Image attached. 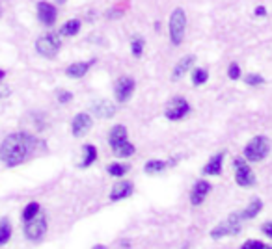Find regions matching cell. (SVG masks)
<instances>
[{
	"label": "cell",
	"instance_id": "cell-6",
	"mask_svg": "<svg viewBox=\"0 0 272 249\" xmlns=\"http://www.w3.org/2000/svg\"><path fill=\"white\" fill-rule=\"evenodd\" d=\"M246 158H235L233 160V168H235V183L242 188H250L255 184V175L252 168L246 164Z\"/></svg>",
	"mask_w": 272,
	"mask_h": 249
},
{
	"label": "cell",
	"instance_id": "cell-2",
	"mask_svg": "<svg viewBox=\"0 0 272 249\" xmlns=\"http://www.w3.org/2000/svg\"><path fill=\"white\" fill-rule=\"evenodd\" d=\"M270 152V140L266 136H255L244 145V158L248 162H261Z\"/></svg>",
	"mask_w": 272,
	"mask_h": 249
},
{
	"label": "cell",
	"instance_id": "cell-19",
	"mask_svg": "<svg viewBox=\"0 0 272 249\" xmlns=\"http://www.w3.org/2000/svg\"><path fill=\"white\" fill-rule=\"evenodd\" d=\"M79 30H81V21H79V19H69L65 25H62V28H60L58 34L63 37H69V36H77Z\"/></svg>",
	"mask_w": 272,
	"mask_h": 249
},
{
	"label": "cell",
	"instance_id": "cell-11",
	"mask_svg": "<svg viewBox=\"0 0 272 249\" xmlns=\"http://www.w3.org/2000/svg\"><path fill=\"white\" fill-rule=\"evenodd\" d=\"M209 192H211V184L207 183V181H198V183L194 184V188H192V192H190V203L194 207L201 205L205 201V197L209 195Z\"/></svg>",
	"mask_w": 272,
	"mask_h": 249
},
{
	"label": "cell",
	"instance_id": "cell-8",
	"mask_svg": "<svg viewBox=\"0 0 272 249\" xmlns=\"http://www.w3.org/2000/svg\"><path fill=\"white\" fill-rule=\"evenodd\" d=\"M134 80L130 78V76H127V74H123V76H119L118 82H116V86H114V95H116V101L118 103H127L129 101V97L132 95V92H134Z\"/></svg>",
	"mask_w": 272,
	"mask_h": 249
},
{
	"label": "cell",
	"instance_id": "cell-10",
	"mask_svg": "<svg viewBox=\"0 0 272 249\" xmlns=\"http://www.w3.org/2000/svg\"><path fill=\"white\" fill-rule=\"evenodd\" d=\"M93 125V119L88 114H84V112H81V114H77V116L73 117V123H71V132H73V136H77V138H82L84 134L92 128Z\"/></svg>",
	"mask_w": 272,
	"mask_h": 249
},
{
	"label": "cell",
	"instance_id": "cell-18",
	"mask_svg": "<svg viewBox=\"0 0 272 249\" xmlns=\"http://www.w3.org/2000/svg\"><path fill=\"white\" fill-rule=\"evenodd\" d=\"M93 112H95V116L106 119V117H112L116 114V104H112L110 101H103V103L93 104Z\"/></svg>",
	"mask_w": 272,
	"mask_h": 249
},
{
	"label": "cell",
	"instance_id": "cell-28",
	"mask_svg": "<svg viewBox=\"0 0 272 249\" xmlns=\"http://www.w3.org/2000/svg\"><path fill=\"white\" fill-rule=\"evenodd\" d=\"M241 249H272V245H266L265 242H259V240H248L242 243Z\"/></svg>",
	"mask_w": 272,
	"mask_h": 249
},
{
	"label": "cell",
	"instance_id": "cell-20",
	"mask_svg": "<svg viewBox=\"0 0 272 249\" xmlns=\"http://www.w3.org/2000/svg\"><path fill=\"white\" fill-rule=\"evenodd\" d=\"M261 208H263V201H261V199H252V203H250V205H248V207L241 212L242 219H254L255 216L261 212Z\"/></svg>",
	"mask_w": 272,
	"mask_h": 249
},
{
	"label": "cell",
	"instance_id": "cell-29",
	"mask_svg": "<svg viewBox=\"0 0 272 249\" xmlns=\"http://www.w3.org/2000/svg\"><path fill=\"white\" fill-rule=\"evenodd\" d=\"M244 82H246L248 86H261V84H265V78L257 73H250L244 76Z\"/></svg>",
	"mask_w": 272,
	"mask_h": 249
},
{
	"label": "cell",
	"instance_id": "cell-31",
	"mask_svg": "<svg viewBox=\"0 0 272 249\" xmlns=\"http://www.w3.org/2000/svg\"><path fill=\"white\" fill-rule=\"evenodd\" d=\"M228 76L231 80H239L241 78V67L237 65V63H231V65L228 67Z\"/></svg>",
	"mask_w": 272,
	"mask_h": 249
},
{
	"label": "cell",
	"instance_id": "cell-23",
	"mask_svg": "<svg viewBox=\"0 0 272 249\" xmlns=\"http://www.w3.org/2000/svg\"><path fill=\"white\" fill-rule=\"evenodd\" d=\"M82 149H84V156H82L81 168H88L97 160V149H95V145H84Z\"/></svg>",
	"mask_w": 272,
	"mask_h": 249
},
{
	"label": "cell",
	"instance_id": "cell-7",
	"mask_svg": "<svg viewBox=\"0 0 272 249\" xmlns=\"http://www.w3.org/2000/svg\"><path fill=\"white\" fill-rule=\"evenodd\" d=\"M188 112H190V104H188V101L185 97H173L168 101L164 116L170 121H179L185 116H188Z\"/></svg>",
	"mask_w": 272,
	"mask_h": 249
},
{
	"label": "cell",
	"instance_id": "cell-25",
	"mask_svg": "<svg viewBox=\"0 0 272 249\" xmlns=\"http://www.w3.org/2000/svg\"><path fill=\"white\" fill-rule=\"evenodd\" d=\"M39 214V205L37 203H28L25 207V210H23V221H30V219H34Z\"/></svg>",
	"mask_w": 272,
	"mask_h": 249
},
{
	"label": "cell",
	"instance_id": "cell-26",
	"mask_svg": "<svg viewBox=\"0 0 272 249\" xmlns=\"http://www.w3.org/2000/svg\"><path fill=\"white\" fill-rule=\"evenodd\" d=\"M207 78H209V73H207L205 69H194V71H192V84L194 86L205 84Z\"/></svg>",
	"mask_w": 272,
	"mask_h": 249
},
{
	"label": "cell",
	"instance_id": "cell-37",
	"mask_svg": "<svg viewBox=\"0 0 272 249\" xmlns=\"http://www.w3.org/2000/svg\"><path fill=\"white\" fill-rule=\"evenodd\" d=\"M56 2H58V4H63V2H65V0H56Z\"/></svg>",
	"mask_w": 272,
	"mask_h": 249
},
{
	"label": "cell",
	"instance_id": "cell-24",
	"mask_svg": "<svg viewBox=\"0 0 272 249\" xmlns=\"http://www.w3.org/2000/svg\"><path fill=\"white\" fill-rule=\"evenodd\" d=\"M168 165L170 164L164 162V160H149L148 164H146V168H144V171L149 173V175H153V173H161V171H164Z\"/></svg>",
	"mask_w": 272,
	"mask_h": 249
},
{
	"label": "cell",
	"instance_id": "cell-36",
	"mask_svg": "<svg viewBox=\"0 0 272 249\" xmlns=\"http://www.w3.org/2000/svg\"><path fill=\"white\" fill-rule=\"evenodd\" d=\"M4 76H6V73H4V71H2V69H0V80L4 78Z\"/></svg>",
	"mask_w": 272,
	"mask_h": 249
},
{
	"label": "cell",
	"instance_id": "cell-22",
	"mask_svg": "<svg viewBox=\"0 0 272 249\" xmlns=\"http://www.w3.org/2000/svg\"><path fill=\"white\" fill-rule=\"evenodd\" d=\"M12 238V223L8 218L0 219V245H6Z\"/></svg>",
	"mask_w": 272,
	"mask_h": 249
},
{
	"label": "cell",
	"instance_id": "cell-17",
	"mask_svg": "<svg viewBox=\"0 0 272 249\" xmlns=\"http://www.w3.org/2000/svg\"><path fill=\"white\" fill-rule=\"evenodd\" d=\"M121 141H127V128L123 125H114L108 134V143H110V147H114Z\"/></svg>",
	"mask_w": 272,
	"mask_h": 249
},
{
	"label": "cell",
	"instance_id": "cell-35",
	"mask_svg": "<svg viewBox=\"0 0 272 249\" xmlns=\"http://www.w3.org/2000/svg\"><path fill=\"white\" fill-rule=\"evenodd\" d=\"M93 249H108V247L103 245V243H97V245H93Z\"/></svg>",
	"mask_w": 272,
	"mask_h": 249
},
{
	"label": "cell",
	"instance_id": "cell-32",
	"mask_svg": "<svg viewBox=\"0 0 272 249\" xmlns=\"http://www.w3.org/2000/svg\"><path fill=\"white\" fill-rule=\"evenodd\" d=\"M71 99H73V93L63 92V90H60V92H58V101H60L62 104H67Z\"/></svg>",
	"mask_w": 272,
	"mask_h": 249
},
{
	"label": "cell",
	"instance_id": "cell-14",
	"mask_svg": "<svg viewBox=\"0 0 272 249\" xmlns=\"http://www.w3.org/2000/svg\"><path fill=\"white\" fill-rule=\"evenodd\" d=\"M95 63V60H90V61H75L71 65L65 69V74H67L69 78H82L84 74L90 71V67Z\"/></svg>",
	"mask_w": 272,
	"mask_h": 249
},
{
	"label": "cell",
	"instance_id": "cell-5",
	"mask_svg": "<svg viewBox=\"0 0 272 249\" xmlns=\"http://www.w3.org/2000/svg\"><path fill=\"white\" fill-rule=\"evenodd\" d=\"M185 26H186V15L185 12L177 8L170 15V39L173 45H181L185 37Z\"/></svg>",
	"mask_w": 272,
	"mask_h": 249
},
{
	"label": "cell",
	"instance_id": "cell-27",
	"mask_svg": "<svg viewBox=\"0 0 272 249\" xmlns=\"http://www.w3.org/2000/svg\"><path fill=\"white\" fill-rule=\"evenodd\" d=\"M127 171H129V165H125V164H110L108 165V173H110L112 177H118V179H121Z\"/></svg>",
	"mask_w": 272,
	"mask_h": 249
},
{
	"label": "cell",
	"instance_id": "cell-16",
	"mask_svg": "<svg viewBox=\"0 0 272 249\" xmlns=\"http://www.w3.org/2000/svg\"><path fill=\"white\" fill-rule=\"evenodd\" d=\"M196 61V58L194 56H185V58H181L177 63H175V67H173V73H172V78L173 80H177V78H181L183 74L188 71L192 67V63Z\"/></svg>",
	"mask_w": 272,
	"mask_h": 249
},
{
	"label": "cell",
	"instance_id": "cell-30",
	"mask_svg": "<svg viewBox=\"0 0 272 249\" xmlns=\"http://www.w3.org/2000/svg\"><path fill=\"white\" fill-rule=\"evenodd\" d=\"M142 50H144V39H134V41L130 43V52H132V56L140 58V56H142Z\"/></svg>",
	"mask_w": 272,
	"mask_h": 249
},
{
	"label": "cell",
	"instance_id": "cell-13",
	"mask_svg": "<svg viewBox=\"0 0 272 249\" xmlns=\"http://www.w3.org/2000/svg\"><path fill=\"white\" fill-rule=\"evenodd\" d=\"M132 190H134V186H132V183H130V181H118V183L114 184V188H112L110 199L112 201L125 199V197L132 195Z\"/></svg>",
	"mask_w": 272,
	"mask_h": 249
},
{
	"label": "cell",
	"instance_id": "cell-1",
	"mask_svg": "<svg viewBox=\"0 0 272 249\" xmlns=\"http://www.w3.org/2000/svg\"><path fill=\"white\" fill-rule=\"evenodd\" d=\"M37 145H39V141H37L36 136L26 132H13L6 136L2 145H0V160L8 168L25 164L26 160L34 154Z\"/></svg>",
	"mask_w": 272,
	"mask_h": 249
},
{
	"label": "cell",
	"instance_id": "cell-15",
	"mask_svg": "<svg viewBox=\"0 0 272 249\" xmlns=\"http://www.w3.org/2000/svg\"><path fill=\"white\" fill-rule=\"evenodd\" d=\"M224 156H226V152H217L215 156L209 158V162L205 164L203 168V173L205 175H220L222 173V164H224Z\"/></svg>",
	"mask_w": 272,
	"mask_h": 249
},
{
	"label": "cell",
	"instance_id": "cell-33",
	"mask_svg": "<svg viewBox=\"0 0 272 249\" xmlns=\"http://www.w3.org/2000/svg\"><path fill=\"white\" fill-rule=\"evenodd\" d=\"M263 232H265L268 238H272V221H266V223L263 225Z\"/></svg>",
	"mask_w": 272,
	"mask_h": 249
},
{
	"label": "cell",
	"instance_id": "cell-3",
	"mask_svg": "<svg viewBox=\"0 0 272 249\" xmlns=\"http://www.w3.org/2000/svg\"><path fill=\"white\" fill-rule=\"evenodd\" d=\"M242 216L241 212H233L229 214V218L222 223H218L213 231H211V238H215V240H220L224 236H233V234H239L241 232V227H242Z\"/></svg>",
	"mask_w": 272,
	"mask_h": 249
},
{
	"label": "cell",
	"instance_id": "cell-12",
	"mask_svg": "<svg viewBox=\"0 0 272 249\" xmlns=\"http://www.w3.org/2000/svg\"><path fill=\"white\" fill-rule=\"evenodd\" d=\"M37 19L43 23L45 26L54 25L56 21V8L49 2H39L37 4Z\"/></svg>",
	"mask_w": 272,
	"mask_h": 249
},
{
	"label": "cell",
	"instance_id": "cell-21",
	"mask_svg": "<svg viewBox=\"0 0 272 249\" xmlns=\"http://www.w3.org/2000/svg\"><path fill=\"white\" fill-rule=\"evenodd\" d=\"M134 151H136L134 145L129 143V141H121V143L112 147V152H114L118 158H127V156H130V154H134Z\"/></svg>",
	"mask_w": 272,
	"mask_h": 249
},
{
	"label": "cell",
	"instance_id": "cell-34",
	"mask_svg": "<svg viewBox=\"0 0 272 249\" xmlns=\"http://www.w3.org/2000/svg\"><path fill=\"white\" fill-rule=\"evenodd\" d=\"M255 17H265V15H266V10H265V8H263V6H257V8H255Z\"/></svg>",
	"mask_w": 272,
	"mask_h": 249
},
{
	"label": "cell",
	"instance_id": "cell-4",
	"mask_svg": "<svg viewBox=\"0 0 272 249\" xmlns=\"http://www.w3.org/2000/svg\"><path fill=\"white\" fill-rule=\"evenodd\" d=\"M60 47H62V43H60L58 34H45V36H41L36 41L37 54L47 58V60L56 58V54L60 52Z\"/></svg>",
	"mask_w": 272,
	"mask_h": 249
},
{
	"label": "cell",
	"instance_id": "cell-9",
	"mask_svg": "<svg viewBox=\"0 0 272 249\" xmlns=\"http://www.w3.org/2000/svg\"><path fill=\"white\" fill-rule=\"evenodd\" d=\"M47 232V219L43 216H36L34 219L26 221L25 225V236L28 240H39Z\"/></svg>",
	"mask_w": 272,
	"mask_h": 249
}]
</instances>
